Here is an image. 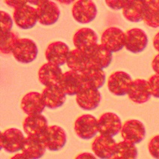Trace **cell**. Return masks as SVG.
<instances>
[{
  "label": "cell",
  "mask_w": 159,
  "mask_h": 159,
  "mask_svg": "<svg viewBox=\"0 0 159 159\" xmlns=\"http://www.w3.org/2000/svg\"><path fill=\"white\" fill-rule=\"evenodd\" d=\"M39 54V48L33 40L19 39L14 46L12 55L17 62L29 64L35 60Z\"/></svg>",
  "instance_id": "1"
},
{
  "label": "cell",
  "mask_w": 159,
  "mask_h": 159,
  "mask_svg": "<svg viewBox=\"0 0 159 159\" xmlns=\"http://www.w3.org/2000/svg\"><path fill=\"white\" fill-rule=\"evenodd\" d=\"M74 129L82 140H91L99 133L98 119L91 114L81 115L75 120Z\"/></svg>",
  "instance_id": "2"
},
{
  "label": "cell",
  "mask_w": 159,
  "mask_h": 159,
  "mask_svg": "<svg viewBox=\"0 0 159 159\" xmlns=\"http://www.w3.org/2000/svg\"><path fill=\"white\" fill-rule=\"evenodd\" d=\"M25 139L26 137L20 129L15 128H8L1 133V149L8 153H17L22 151Z\"/></svg>",
  "instance_id": "3"
},
{
  "label": "cell",
  "mask_w": 159,
  "mask_h": 159,
  "mask_svg": "<svg viewBox=\"0 0 159 159\" xmlns=\"http://www.w3.org/2000/svg\"><path fill=\"white\" fill-rule=\"evenodd\" d=\"M71 14L74 19L80 24L93 22L98 14V8L93 1L78 0L72 5Z\"/></svg>",
  "instance_id": "4"
},
{
  "label": "cell",
  "mask_w": 159,
  "mask_h": 159,
  "mask_svg": "<svg viewBox=\"0 0 159 159\" xmlns=\"http://www.w3.org/2000/svg\"><path fill=\"white\" fill-rule=\"evenodd\" d=\"M47 149L51 152H58L65 147L67 143V134L59 125H49L41 137Z\"/></svg>",
  "instance_id": "5"
},
{
  "label": "cell",
  "mask_w": 159,
  "mask_h": 159,
  "mask_svg": "<svg viewBox=\"0 0 159 159\" xmlns=\"http://www.w3.org/2000/svg\"><path fill=\"white\" fill-rule=\"evenodd\" d=\"M13 20L17 26L21 30H31L39 23L37 9L28 4L19 7L14 9Z\"/></svg>",
  "instance_id": "6"
},
{
  "label": "cell",
  "mask_w": 159,
  "mask_h": 159,
  "mask_svg": "<svg viewBox=\"0 0 159 159\" xmlns=\"http://www.w3.org/2000/svg\"><path fill=\"white\" fill-rule=\"evenodd\" d=\"M101 44L111 53H117L125 46V32L118 27H109L103 32Z\"/></svg>",
  "instance_id": "7"
},
{
  "label": "cell",
  "mask_w": 159,
  "mask_h": 159,
  "mask_svg": "<svg viewBox=\"0 0 159 159\" xmlns=\"http://www.w3.org/2000/svg\"><path fill=\"white\" fill-rule=\"evenodd\" d=\"M133 80L126 72L117 71L110 75L107 80L109 91L116 96H124L128 95Z\"/></svg>",
  "instance_id": "8"
},
{
  "label": "cell",
  "mask_w": 159,
  "mask_h": 159,
  "mask_svg": "<svg viewBox=\"0 0 159 159\" xmlns=\"http://www.w3.org/2000/svg\"><path fill=\"white\" fill-rule=\"evenodd\" d=\"M120 133L123 140L136 145L141 143L145 138L146 128L140 121L129 119L122 125Z\"/></svg>",
  "instance_id": "9"
},
{
  "label": "cell",
  "mask_w": 159,
  "mask_h": 159,
  "mask_svg": "<svg viewBox=\"0 0 159 159\" xmlns=\"http://www.w3.org/2000/svg\"><path fill=\"white\" fill-rule=\"evenodd\" d=\"M39 23L43 26L55 24L60 17V10L56 2L50 0L39 1L37 5Z\"/></svg>",
  "instance_id": "10"
},
{
  "label": "cell",
  "mask_w": 159,
  "mask_h": 159,
  "mask_svg": "<svg viewBox=\"0 0 159 159\" xmlns=\"http://www.w3.org/2000/svg\"><path fill=\"white\" fill-rule=\"evenodd\" d=\"M98 131L101 135L113 137L116 136L122 128L121 119L118 115L112 112H107L98 119Z\"/></svg>",
  "instance_id": "11"
},
{
  "label": "cell",
  "mask_w": 159,
  "mask_h": 159,
  "mask_svg": "<svg viewBox=\"0 0 159 159\" xmlns=\"http://www.w3.org/2000/svg\"><path fill=\"white\" fill-rule=\"evenodd\" d=\"M148 36L141 29L133 28L125 32V48L131 53L137 54L142 53L148 44Z\"/></svg>",
  "instance_id": "12"
},
{
  "label": "cell",
  "mask_w": 159,
  "mask_h": 159,
  "mask_svg": "<svg viewBox=\"0 0 159 159\" xmlns=\"http://www.w3.org/2000/svg\"><path fill=\"white\" fill-rule=\"evenodd\" d=\"M70 51L69 47L65 42L53 41L48 45L45 50V58L48 62L61 67L66 64Z\"/></svg>",
  "instance_id": "13"
},
{
  "label": "cell",
  "mask_w": 159,
  "mask_h": 159,
  "mask_svg": "<svg viewBox=\"0 0 159 159\" xmlns=\"http://www.w3.org/2000/svg\"><path fill=\"white\" fill-rule=\"evenodd\" d=\"M59 86L66 95L74 96L82 91L85 84L80 73L69 70L63 74Z\"/></svg>",
  "instance_id": "14"
},
{
  "label": "cell",
  "mask_w": 159,
  "mask_h": 159,
  "mask_svg": "<svg viewBox=\"0 0 159 159\" xmlns=\"http://www.w3.org/2000/svg\"><path fill=\"white\" fill-rule=\"evenodd\" d=\"M117 143L113 137L98 135L92 143V150L99 159H109L114 156Z\"/></svg>",
  "instance_id": "15"
},
{
  "label": "cell",
  "mask_w": 159,
  "mask_h": 159,
  "mask_svg": "<svg viewBox=\"0 0 159 159\" xmlns=\"http://www.w3.org/2000/svg\"><path fill=\"white\" fill-rule=\"evenodd\" d=\"M98 41L96 32L88 27L80 29L73 36V43L76 49L86 53L98 44Z\"/></svg>",
  "instance_id": "16"
},
{
  "label": "cell",
  "mask_w": 159,
  "mask_h": 159,
  "mask_svg": "<svg viewBox=\"0 0 159 159\" xmlns=\"http://www.w3.org/2000/svg\"><path fill=\"white\" fill-rule=\"evenodd\" d=\"M48 126V119L42 114L27 116L23 122V131L27 137H41Z\"/></svg>",
  "instance_id": "17"
},
{
  "label": "cell",
  "mask_w": 159,
  "mask_h": 159,
  "mask_svg": "<svg viewBox=\"0 0 159 159\" xmlns=\"http://www.w3.org/2000/svg\"><path fill=\"white\" fill-rule=\"evenodd\" d=\"M63 72L59 66L47 62L39 68V80L44 87L59 86L63 76Z\"/></svg>",
  "instance_id": "18"
},
{
  "label": "cell",
  "mask_w": 159,
  "mask_h": 159,
  "mask_svg": "<svg viewBox=\"0 0 159 159\" xmlns=\"http://www.w3.org/2000/svg\"><path fill=\"white\" fill-rule=\"evenodd\" d=\"M102 101L99 90L85 86L82 91L76 95V102L81 109L91 111L98 107Z\"/></svg>",
  "instance_id": "19"
},
{
  "label": "cell",
  "mask_w": 159,
  "mask_h": 159,
  "mask_svg": "<svg viewBox=\"0 0 159 159\" xmlns=\"http://www.w3.org/2000/svg\"><path fill=\"white\" fill-rule=\"evenodd\" d=\"M20 107L27 116H33L41 114L46 106L41 93L31 92L23 97Z\"/></svg>",
  "instance_id": "20"
},
{
  "label": "cell",
  "mask_w": 159,
  "mask_h": 159,
  "mask_svg": "<svg viewBox=\"0 0 159 159\" xmlns=\"http://www.w3.org/2000/svg\"><path fill=\"white\" fill-rule=\"evenodd\" d=\"M90 66L104 70L111 66L113 53L102 44H98L88 53Z\"/></svg>",
  "instance_id": "21"
},
{
  "label": "cell",
  "mask_w": 159,
  "mask_h": 159,
  "mask_svg": "<svg viewBox=\"0 0 159 159\" xmlns=\"http://www.w3.org/2000/svg\"><path fill=\"white\" fill-rule=\"evenodd\" d=\"M128 96L130 100L135 104H142L147 102L152 96L148 80L143 79H136L133 80Z\"/></svg>",
  "instance_id": "22"
},
{
  "label": "cell",
  "mask_w": 159,
  "mask_h": 159,
  "mask_svg": "<svg viewBox=\"0 0 159 159\" xmlns=\"http://www.w3.org/2000/svg\"><path fill=\"white\" fill-rule=\"evenodd\" d=\"M46 107L55 110L61 107L66 102L67 95L59 86L45 87L41 92Z\"/></svg>",
  "instance_id": "23"
},
{
  "label": "cell",
  "mask_w": 159,
  "mask_h": 159,
  "mask_svg": "<svg viewBox=\"0 0 159 159\" xmlns=\"http://www.w3.org/2000/svg\"><path fill=\"white\" fill-rule=\"evenodd\" d=\"M85 86L98 90L104 86L106 82V74L104 70L89 66L82 73Z\"/></svg>",
  "instance_id": "24"
},
{
  "label": "cell",
  "mask_w": 159,
  "mask_h": 159,
  "mask_svg": "<svg viewBox=\"0 0 159 159\" xmlns=\"http://www.w3.org/2000/svg\"><path fill=\"white\" fill-rule=\"evenodd\" d=\"M47 148L41 137H26L22 149V153L30 159H40L44 156Z\"/></svg>",
  "instance_id": "25"
},
{
  "label": "cell",
  "mask_w": 159,
  "mask_h": 159,
  "mask_svg": "<svg viewBox=\"0 0 159 159\" xmlns=\"http://www.w3.org/2000/svg\"><path fill=\"white\" fill-rule=\"evenodd\" d=\"M146 8V1L130 0L128 5L122 10V14L128 21L138 23L143 20Z\"/></svg>",
  "instance_id": "26"
},
{
  "label": "cell",
  "mask_w": 159,
  "mask_h": 159,
  "mask_svg": "<svg viewBox=\"0 0 159 159\" xmlns=\"http://www.w3.org/2000/svg\"><path fill=\"white\" fill-rule=\"evenodd\" d=\"M66 64L71 71L82 73L89 66L88 53L76 48L71 50L68 54Z\"/></svg>",
  "instance_id": "27"
},
{
  "label": "cell",
  "mask_w": 159,
  "mask_h": 159,
  "mask_svg": "<svg viewBox=\"0 0 159 159\" xmlns=\"http://www.w3.org/2000/svg\"><path fill=\"white\" fill-rule=\"evenodd\" d=\"M138 150L134 144L127 141L117 143L114 156L117 159H137Z\"/></svg>",
  "instance_id": "28"
},
{
  "label": "cell",
  "mask_w": 159,
  "mask_h": 159,
  "mask_svg": "<svg viewBox=\"0 0 159 159\" xmlns=\"http://www.w3.org/2000/svg\"><path fill=\"white\" fill-rule=\"evenodd\" d=\"M143 21L151 28L159 27V8L155 4V0L146 1V12Z\"/></svg>",
  "instance_id": "29"
},
{
  "label": "cell",
  "mask_w": 159,
  "mask_h": 159,
  "mask_svg": "<svg viewBox=\"0 0 159 159\" xmlns=\"http://www.w3.org/2000/svg\"><path fill=\"white\" fill-rule=\"evenodd\" d=\"M19 39L16 32H11L9 33L0 35V51L3 55L12 54L14 46Z\"/></svg>",
  "instance_id": "30"
},
{
  "label": "cell",
  "mask_w": 159,
  "mask_h": 159,
  "mask_svg": "<svg viewBox=\"0 0 159 159\" xmlns=\"http://www.w3.org/2000/svg\"><path fill=\"white\" fill-rule=\"evenodd\" d=\"M0 26H1V35L9 33L12 32L14 20L11 15L5 11H1L0 12Z\"/></svg>",
  "instance_id": "31"
},
{
  "label": "cell",
  "mask_w": 159,
  "mask_h": 159,
  "mask_svg": "<svg viewBox=\"0 0 159 159\" xmlns=\"http://www.w3.org/2000/svg\"><path fill=\"white\" fill-rule=\"evenodd\" d=\"M148 150L153 158L159 159V134L150 139L148 143Z\"/></svg>",
  "instance_id": "32"
},
{
  "label": "cell",
  "mask_w": 159,
  "mask_h": 159,
  "mask_svg": "<svg viewBox=\"0 0 159 159\" xmlns=\"http://www.w3.org/2000/svg\"><path fill=\"white\" fill-rule=\"evenodd\" d=\"M150 87L152 96L159 98V75L155 74L148 80Z\"/></svg>",
  "instance_id": "33"
},
{
  "label": "cell",
  "mask_w": 159,
  "mask_h": 159,
  "mask_svg": "<svg viewBox=\"0 0 159 159\" xmlns=\"http://www.w3.org/2000/svg\"><path fill=\"white\" fill-rule=\"evenodd\" d=\"M129 1H105V3L109 8H111L113 10H123L125 8L126 5H128Z\"/></svg>",
  "instance_id": "34"
},
{
  "label": "cell",
  "mask_w": 159,
  "mask_h": 159,
  "mask_svg": "<svg viewBox=\"0 0 159 159\" xmlns=\"http://www.w3.org/2000/svg\"><path fill=\"white\" fill-rule=\"evenodd\" d=\"M4 2L11 8H14V9L28 4V2L26 1H4Z\"/></svg>",
  "instance_id": "35"
},
{
  "label": "cell",
  "mask_w": 159,
  "mask_h": 159,
  "mask_svg": "<svg viewBox=\"0 0 159 159\" xmlns=\"http://www.w3.org/2000/svg\"><path fill=\"white\" fill-rule=\"evenodd\" d=\"M75 159H98V158L93 153L82 152L77 155Z\"/></svg>",
  "instance_id": "36"
},
{
  "label": "cell",
  "mask_w": 159,
  "mask_h": 159,
  "mask_svg": "<svg viewBox=\"0 0 159 159\" xmlns=\"http://www.w3.org/2000/svg\"><path fill=\"white\" fill-rule=\"evenodd\" d=\"M152 68L155 74L159 75V53L157 54L152 62Z\"/></svg>",
  "instance_id": "37"
},
{
  "label": "cell",
  "mask_w": 159,
  "mask_h": 159,
  "mask_svg": "<svg viewBox=\"0 0 159 159\" xmlns=\"http://www.w3.org/2000/svg\"><path fill=\"white\" fill-rule=\"evenodd\" d=\"M153 46L159 53V32L155 35L154 39H153Z\"/></svg>",
  "instance_id": "38"
},
{
  "label": "cell",
  "mask_w": 159,
  "mask_h": 159,
  "mask_svg": "<svg viewBox=\"0 0 159 159\" xmlns=\"http://www.w3.org/2000/svg\"><path fill=\"white\" fill-rule=\"evenodd\" d=\"M10 159H30V158L26 156V155H24L23 153H17L13 156L11 157Z\"/></svg>",
  "instance_id": "39"
},
{
  "label": "cell",
  "mask_w": 159,
  "mask_h": 159,
  "mask_svg": "<svg viewBox=\"0 0 159 159\" xmlns=\"http://www.w3.org/2000/svg\"><path fill=\"white\" fill-rule=\"evenodd\" d=\"M155 4H156L157 6H158V8H159V0H155Z\"/></svg>",
  "instance_id": "40"
},
{
  "label": "cell",
  "mask_w": 159,
  "mask_h": 159,
  "mask_svg": "<svg viewBox=\"0 0 159 159\" xmlns=\"http://www.w3.org/2000/svg\"><path fill=\"white\" fill-rule=\"evenodd\" d=\"M109 159H117L116 158V157L115 156H113V157H112V158H109Z\"/></svg>",
  "instance_id": "41"
}]
</instances>
